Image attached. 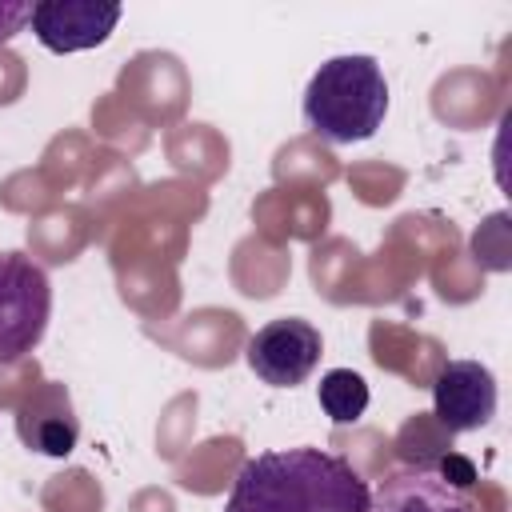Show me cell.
<instances>
[{
    "instance_id": "7a4b0ae2",
    "label": "cell",
    "mask_w": 512,
    "mask_h": 512,
    "mask_svg": "<svg viewBox=\"0 0 512 512\" xmlns=\"http://www.w3.org/2000/svg\"><path fill=\"white\" fill-rule=\"evenodd\" d=\"M304 124L328 144L372 140L388 116V80L376 56L348 52L324 60L300 100Z\"/></svg>"
},
{
    "instance_id": "9c48e42d",
    "label": "cell",
    "mask_w": 512,
    "mask_h": 512,
    "mask_svg": "<svg viewBox=\"0 0 512 512\" xmlns=\"http://www.w3.org/2000/svg\"><path fill=\"white\" fill-rule=\"evenodd\" d=\"M316 400H320V408H324V416H328L332 424H356V420L364 416L372 392H368V380H364L360 372H352V368H332V372L320 376Z\"/></svg>"
},
{
    "instance_id": "52a82bcc",
    "label": "cell",
    "mask_w": 512,
    "mask_h": 512,
    "mask_svg": "<svg viewBox=\"0 0 512 512\" xmlns=\"http://www.w3.org/2000/svg\"><path fill=\"white\" fill-rule=\"evenodd\" d=\"M124 8L120 4H96V0H40L32 4V32L36 40L56 52V56H68V52H84V48H96L112 36V28L120 24Z\"/></svg>"
},
{
    "instance_id": "30bf717a",
    "label": "cell",
    "mask_w": 512,
    "mask_h": 512,
    "mask_svg": "<svg viewBox=\"0 0 512 512\" xmlns=\"http://www.w3.org/2000/svg\"><path fill=\"white\" fill-rule=\"evenodd\" d=\"M32 20V4H12V0H0V44L12 40L24 24Z\"/></svg>"
},
{
    "instance_id": "ba28073f",
    "label": "cell",
    "mask_w": 512,
    "mask_h": 512,
    "mask_svg": "<svg viewBox=\"0 0 512 512\" xmlns=\"http://www.w3.org/2000/svg\"><path fill=\"white\" fill-rule=\"evenodd\" d=\"M16 436L28 452L40 456H72L80 440V416L72 408V396L56 380H40L20 404H16Z\"/></svg>"
},
{
    "instance_id": "5b68a950",
    "label": "cell",
    "mask_w": 512,
    "mask_h": 512,
    "mask_svg": "<svg viewBox=\"0 0 512 512\" xmlns=\"http://www.w3.org/2000/svg\"><path fill=\"white\" fill-rule=\"evenodd\" d=\"M364 512H480L464 484L436 464H408L368 488Z\"/></svg>"
},
{
    "instance_id": "277c9868",
    "label": "cell",
    "mask_w": 512,
    "mask_h": 512,
    "mask_svg": "<svg viewBox=\"0 0 512 512\" xmlns=\"http://www.w3.org/2000/svg\"><path fill=\"white\" fill-rule=\"evenodd\" d=\"M324 356L320 328L300 320V316H276L264 328H256L244 344L248 368L272 384V388H296L304 384Z\"/></svg>"
},
{
    "instance_id": "6da1fadb",
    "label": "cell",
    "mask_w": 512,
    "mask_h": 512,
    "mask_svg": "<svg viewBox=\"0 0 512 512\" xmlns=\"http://www.w3.org/2000/svg\"><path fill=\"white\" fill-rule=\"evenodd\" d=\"M368 484L336 452L276 448L240 464L224 512H364Z\"/></svg>"
},
{
    "instance_id": "8992f818",
    "label": "cell",
    "mask_w": 512,
    "mask_h": 512,
    "mask_svg": "<svg viewBox=\"0 0 512 512\" xmlns=\"http://www.w3.org/2000/svg\"><path fill=\"white\" fill-rule=\"evenodd\" d=\"M432 412L448 432H476L496 416V376L480 360H448L432 380Z\"/></svg>"
},
{
    "instance_id": "3957f363",
    "label": "cell",
    "mask_w": 512,
    "mask_h": 512,
    "mask_svg": "<svg viewBox=\"0 0 512 512\" xmlns=\"http://www.w3.org/2000/svg\"><path fill=\"white\" fill-rule=\"evenodd\" d=\"M52 284L44 264L20 248H0V364L24 360L48 332Z\"/></svg>"
}]
</instances>
